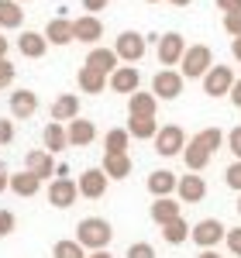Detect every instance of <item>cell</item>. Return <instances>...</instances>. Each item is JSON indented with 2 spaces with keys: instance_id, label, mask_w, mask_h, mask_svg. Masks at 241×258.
Wrapping results in <instances>:
<instances>
[{
  "instance_id": "cell-10",
  "label": "cell",
  "mask_w": 241,
  "mask_h": 258,
  "mask_svg": "<svg viewBox=\"0 0 241 258\" xmlns=\"http://www.w3.org/2000/svg\"><path fill=\"white\" fill-rule=\"evenodd\" d=\"M107 86L114 90V93H135V90H141V73L135 69V66H117L110 76H107Z\"/></svg>"
},
{
  "instance_id": "cell-50",
  "label": "cell",
  "mask_w": 241,
  "mask_h": 258,
  "mask_svg": "<svg viewBox=\"0 0 241 258\" xmlns=\"http://www.w3.org/2000/svg\"><path fill=\"white\" fill-rule=\"evenodd\" d=\"M7 48H11V41H7V38H4V35H0V59L7 55Z\"/></svg>"
},
{
  "instance_id": "cell-26",
  "label": "cell",
  "mask_w": 241,
  "mask_h": 258,
  "mask_svg": "<svg viewBox=\"0 0 241 258\" xmlns=\"http://www.w3.org/2000/svg\"><path fill=\"white\" fill-rule=\"evenodd\" d=\"M117 62H120V59H117V52H114V48H103V45H93V52L86 55V66L100 69V73H107V76L117 69Z\"/></svg>"
},
{
  "instance_id": "cell-20",
  "label": "cell",
  "mask_w": 241,
  "mask_h": 258,
  "mask_svg": "<svg viewBox=\"0 0 241 258\" xmlns=\"http://www.w3.org/2000/svg\"><path fill=\"white\" fill-rule=\"evenodd\" d=\"M41 189V179L35 176V172H11V193L14 197H21V200H31L35 193Z\"/></svg>"
},
{
  "instance_id": "cell-24",
  "label": "cell",
  "mask_w": 241,
  "mask_h": 258,
  "mask_svg": "<svg viewBox=\"0 0 241 258\" xmlns=\"http://www.w3.org/2000/svg\"><path fill=\"white\" fill-rule=\"evenodd\" d=\"M210 159H214V155H210L207 148H200L193 138L186 141V148H183V162H186V169H190V172H203V169L210 165Z\"/></svg>"
},
{
  "instance_id": "cell-37",
  "label": "cell",
  "mask_w": 241,
  "mask_h": 258,
  "mask_svg": "<svg viewBox=\"0 0 241 258\" xmlns=\"http://www.w3.org/2000/svg\"><path fill=\"white\" fill-rule=\"evenodd\" d=\"M224 244H227V251L234 258H241V227H231V231L224 234Z\"/></svg>"
},
{
  "instance_id": "cell-2",
  "label": "cell",
  "mask_w": 241,
  "mask_h": 258,
  "mask_svg": "<svg viewBox=\"0 0 241 258\" xmlns=\"http://www.w3.org/2000/svg\"><path fill=\"white\" fill-rule=\"evenodd\" d=\"M210 66H214L210 45H186V52H183V59H179V73L186 80H203Z\"/></svg>"
},
{
  "instance_id": "cell-8",
  "label": "cell",
  "mask_w": 241,
  "mask_h": 258,
  "mask_svg": "<svg viewBox=\"0 0 241 258\" xmlns=\"http://www.w3.org/2000/svg\"><path fill=\"white\" fill-rule=\"evenodd\" d=\"M76 197H80L76 179H69V176L52 179V186H48V203H52V207L66 210V207H73V203H76Z\"/></svg>"
},
{
  "instance_id": "cell-35",
  "label": "cell",
  "mask_w": 241,
  "mask_h": 258,
  "mask_svg": "<svg viewBox=\"0 0 241 258\" xmlns=\"http://www.w3.org/2000/svg\"><path fill=\"white\" fill-rule=\"evenodd\" d=\"M224 182H227L234 193H241V159H234L227 169H224Z\"/></svg>"
},
{
  "instance_id": "cell-42",
  "label": "cell",
  "mask_w": 241,
  "mask_h": 258,
  "mask_svg": "<svg viewBox=\"0 0 241 258\" xmlns=\"http://www.w3.org/2000/svg\"><path fill=\"white\" fill-rule=\"evenodd\" d=\"M227 145H231L234 159H241V127H231V135H227Z\"/></svg>"
},
{
  "instance_id": "cell-29",
  "label": "cell",
  "mask_w": 241,
  "mask_h": 258,
  "mask_svg": "<svg viewBox=\"0 0 241 258\" xmlns=\"http://www.w3.org/2000/svg\"><path fill=\"white\" fill-rule=\"evenodd\" d=\"M100 169H103L110 179H128L135 165H131V155L124 152V155H103V165H100Z\"/></svg>"
},
{
  "instance_id": "cell-21",
  "label": "cell",
  "mask_w": 241,
  "mask_h": 258,
  "mask_svg": "<svg viewBox=\"0 0 241 258\" xmlns=\"http://www.w3.org/2000/svg\"><path fill=\"white\" fill-rule=\"evenodd\" d=\"M41 145H45V152H62V148H69V135H66V127H62V120H48L45 124V131H41Z\"/></svg>"
},
{
  "instance_id": "cell-51",
  "label": "cell",
  "mask_w": 241,
  "mask_h": 258,
  "mask_svg": "<svg viewBox=\"0 0 241 258\" xmlns=\"http://www.w3.org/2000/svg\"><path fill=\"white\" fill-rule=\"evenodd\" d=\"M165 4H172V7H190L193 0H165Z\"/></svg>"
},
{
  "instance_id": "cell-1",
  "label": "cell",
  "mask_w": 241,
  "mask_h": 258,
  "mask_svg": "<svg viewBox=\"0 0 241 258\" xmlns=\"http://www.w3.org/2000/svg\"><path fill=\"white\" fill-rule=\"evenodd\" d=\"M76 241H80L86 251L107 248L114 241V227H110V220H103V217H83L76 224Z\"/></svg>"
},
{
  "instance_id": "cell-22",
  "label": "cell",
  "mask_w": 241,
  "mask_h": 258,
  "mask_svg": "<svg viewBox=\"0 0 241 258\" xmlns=\"http://www.w3.org/2000/svg\"><path fill=\"white\" fill-rule=\"evenodd\" d=\"M176 172H169V169H155L152 176H148V193L152 197H172L176 193Z\"/></svg>"
},
{
  "instance_id": "cell-34",
  "label": "cell",
  "mask_w": 241,
  "mask_h": 258,
  "mask_svg": "<svg viewBox=\"0 0 241 258\" xmlns=\"http://www.w3.org/2000/svg\"><path fill=\"white\" fill-rule=\"evenodd\" d=\"M52 258H86V248H83L76 238H73V241H55Z\"/></svg>"
},
{
  "instance_id": "cell-45",
  "label": "cell",
  "mask_w": 241,
  "mask_h": 258,
  "mask_svg": "<svg viewBox=\"0 0 241 258\" xmlns=\"http://www.w3.org/2000/svg\"><path fill=\"white\" fill-rule=\"evenodd\" d=\"M227 97H231V103H234V107H241V76L234 80V86H231V93H227Z\"/></svg>"
},
{
  "instance_id": "cell-41",
  "label": "cell",
  "mask_w": 241,
  "mask_h": 258,
  "mask_svg": "<svg viewBox=\"0 0 241 258\" xmlns=\"http://www.w3.org/2000/svg\"><path fill=\"white\" fill-rule=\"evenodd\" d=\"M14 141V120L0 117V145H11Z\"/></svg>"
},
{
  "instance_id": "cell-32",
  "label": "cell",
  "mask_w": 241,
  "mask_h": 258,
  "mask_svg": "<svg viewBox=\"0 0 241 258\" xmlns=\"http://www.w3.org/2000/svg\"><path fill=\"white\" fill-rule=\"evenodd\" d=\"M162 238L169 241V244H183V241H190V224H186L183 217L162 224Z\"/></svg>"
},
{
  "instance_id": "cell-14",
  "label": "cell",
  "mask_w": 241,
  "mask_h": 258,
  "mask_svg": "<svg viewBox=\"0 0 241 258\" xmlns=\"http://www.w3.org/2000/svg\"><path fill=\"white\" fill-rule=\"evenodd\" d=\"M66 135H69V148H86L90 141L97 138V124L86 117H73L69 127H66Z\"/></svg>"
},
{
  "instance_id": "cell-27",
  "label": "cell",
  "mask_w": 241,
  "mask_h": 258,
  "mask_svg": "<svg viewBox=\"0 0 241 258\" xmlns=\"http://www.w3.org/2000/svg\"><path fill=\"white\" fill-rule=\"evenodd\" d=\"M80 117V97L76 93H62V97H55V103H52V120H69Z\"/></svg>"
},
{
  "instance_id": "cell-33",
  "label": "cell",
  "mask_w": 241,
  "mask_h": 258,
  "mask_svg": "<svg viewBox=\"0 0 241 258\" xmlns=\"http://www.w3.org/2000/svg\"><path fill=\"white\" fill-rule=\"evenodd\" d=\"M224 138H227V135H224L221 127H203V131H197V135H193V141H197L200 148H207L210 155H214V152L224 145Z\"/></svg>"
},
{
  "instance_id": "cell-17",
  "label": "cell",
  "mask_w": 241,
  "mask_h": 258,
  "mask_svg": "<svg viewBox=\"0 0 241 258\" xmlns=\"http://www.w3.org/2000/svg\"><path fill=\"white\" fill-rule=\"evenodd\" d=\"M76 83H80L83 93L97 97V93L107 90V73H100V69H93V66H86V62H83V69L76 73Z\"/></svg>"
},
{
  "instance_id": "cell-12",
  "label": "cell",
  "mask_w": 241,
  "mask_h": 258,
  "mask_svg": "<svg viewBox=\"0 0 241 258\" xmlns=\"http://www.w3.org/2000/svg\"><path fill=\"white\" fill-rule=\"evenodd\" d=\"M107 182H110V176H107L103 169H86V172L76 179L80 197H86V200H100L103 193H107Z\"/></svg>"
},
{
  "instance_id": "cell-9",
  "label": "cell",
  "mask_w": 241,
  "mask_h": 258,
  "mask_svg": "<svg viewBox=\"0 0 241 258\" xmlns=\"http://www.w3.org/2000/svg\"><path fill=\"white\" fill-rule=\"evenodd\" d=\"M159 62L169 69V66H179V59H183V52H186V38H183L179 31H169V35H162L159 38Z\"/></svg>"
},
{
  "instance_id": "cell-4",
  "label": "cell",
  "mask_w": 241,
  "mask_h": 258,
  "mask_svg": "<svg viewBox=\"0 0 241 258\" xmlns=\"http://www.w3.org/2000/svg\"><path fill=\"white\" fill-rule=\"evenodd\" d=\"M234 80H238V76H234V69H231V66H210V69H207V76H203V93H207V97H227V93H231V86H234Z\"/></svg>"
},
{
  "instance_id": "cell-40",
  "label": "cell",
  "mask_w": 241,
  "mask_h": 258,
  "mask_svg": "<svg viewBox=\"0 0 241 258\" xmlns=\"http://www.w3.org/2000/svg\"><path fill=\"white\" fill-rule=\"evenodd\" d=\"M128 258H155V248H152L148 241H135V244L128 248Z\"/></svg>"
},
{
  "instance_id": "cell-53",
  "label": "cell",
  "mask_w": 241,
  "mask_h": 258,
  "mask_svg": "<svg viewBox=\"0 0 241 258\" xmlns=\"http://www.w3.org/2000/svg\"><path fill=\"white\" fill-rule=\"evenodd\" d=\"M145 4H159V0H145Z\"/></svg>"
},
{
  "instance_id": "cell-31",
  "label": "cell",
  "mask_w": 241,
  "mask_h": 258,
  "mask_svg": "<svg viewBox=\"0 0 241 258\" xmlns=\"http://www.w3.org/2000/svg\"><path fill=\"white\" fill-rule=\"evenodd\" d=\"M128 135L138 141H148L159 135V124H155V117H131L128 120Z\"/></svg>"
},
{
  "instance_id": "cell-39",
  "label": "cell",
  "mask_w": 241,
  "mask_h": 258,
  "mask_svg": "<svg viewBox=\"0 0 241 258\" xmlns=\"http://www.w3.org/2000/svg\"><path fill=\"white\" fill-rule=\"evenodd\" d=\"M14 227H18V217H14L11 210H0V238H11Z\"/></svg>"
},
{
  "instance_id": "cell-30",
  "label": "cell",
  "mask_w": 241,
  "mask_h": 258,
  "mask_svg": "<svg viewBox=\"0 0 241 258\" xmlns=\"http://www.w3.org/2000/svg\"><path fill=\"white\" fill-rule=\"evenodd\" d=\"M128 145H131L128 127H110V131H107V138H103V155H124V152H128Z\"/></svg>"
},
{
  "instance_id": "cell-28",
  "label": "cell",
  "mask_w": 241,
  "mask_h": 258,
  "mask_svg": "<svg viewBox=\"0 0 241 258\" xmlns=\"http://www.w3.org/2000/svg\"><path fill=\"white\" fill-rule=\"evenodd\" d=\"M24 24V11L18 0H0V31H14Z\"/></svg>"
},
{
  "instance_id": "cell-47",
  "label": "cell",
  "mask_w": 241,
  "mask_h": 258,
  "mask_svg": "<svg viewBox=\"0 0 241 258\" xmlns=\"http://www.w3.org/2000/svg\"><path fill=\"white\" fill-rule=\"evenodd\" d=\"M231 55H234V62H241V35L231 38Z\"/></svg>"
},
{
  "instance_id": "cell-54",
  "label": "cell",
  "mask_w": 241,
  "mask_h": 258,
  "mask_svg": "<svg viewBox=\"0 0 241 258\" xmlns=\"http://www.w3.org/2000/svg\"><path fill=\"white\" fill-rule=\"evenodd\" d=\"M18 4H24V0H18Z\"/></svg>"
},
{
  "instance_id": "cell-7",
  "label": "cell",
  "mask_w": 241,
  "mask_h": 258,
  "mask_svg": "<svg viewBox=\"0 0 241 258\" xmlns=\"http://www.w3.org/2000/svg\"><path fill=\"white\" fill-rule=\"evenodd\" d=\"M183 83H186L183 73H176V69H159L152 76V93L159 100H176L183 93Z\"/></svg>"
},
{
  "instance_id": "cell-48",
  "label": "cell",
  "mask_w": 241,
  "mask_h": 258,
  "mask_svg": "<svg viewBox=\"0 0 241 258\" xmlns=\"http://www.w3.org/2000/svg\"><path fill=\"white\" fill-rule=\"evenodd\" d=\"M197 258H221V255H217L214 248H200V255H197Z\"/></svg>"
},
{
  "instance_id": "cell-6",
  "label": "cell",
  "mask_w": 241,
  "mask_h": 258,
  "mask_svg": "<svg viewBox=\"0 0 241 258\" xmlns=\"http://www.w3.org/2000/svg\"><path fill=\"white\" fill-rule=\"evenodd\" d=\"M145 48H148V41L138 31H120L117 41H114V52H117L120 62H141L145 59Z\"/></svg>"
},
{
  "instance_id": "cell-16",
  "label": "cell",
  "mask_w": 241,
  "mask_h": 258,
  "mask_svg": "<svg viewBox=\"0 0 241 258\" xmlns=\"http://www.w3.org/2000/svg\"><path fill=\"white\" fill-rule=\"evenodd\" d=\"M35 110H38V93L35 90H14L11 93V117L28 120Z\"/></svg>"
},
{
  "instance_id": "cell-25",
  "label": "cell",
  "mask_w": 241,
  "mask_h": 258,
  "mask_svg": "<svg viewBox=\"0 0 241 258\" xmlns=\"http://www.w3.org/2000/svg\"><path fill=\"white\" fill-rule=\"evenodd\" d=\"M18 48H21V55H28V59H41L48 52V38L38 35V31H24L18 38Z\"/></svg>"
},
{
  "instance_id": "cell-19",
  "label": "cell",
  "mask_w": 241,
  "mask_h": 258,
  "mask_svg": "<svg viewBox=\"0 0 241 258\" xmlns=\"http://www.w3.org/2000/svg\"><path fill=\"white\" fill-rule=\"evenodd\" d=\"M148 217L155 220V224H169V220L183 217V203H176L172 197H155V203H152V210H148Z\"/></svg>"
},
{
  "instance_id": "cell-36",
  "label": "cell",
  "mask_w": 241,
  "mask_h": 258,
  "mask_svg": "<svg viewBox=\"0 0 241 258\" xmlns=\"http://www.w3.org/2000/svg\"><path fill=\"white\" fill-rule=\"evenodd\" d=\"M14 76H18V69H14V62L7 59V55H4V59H0V90H7V86L14 83Z\"/></svg>"
},
{
  "instance_id": "cell-46",
  "label": "cell",
  "mask_w": 241,
  "mask_h": 258,
  "mask_svg": "<svg viewBox=\"0 0 241 258\" xmlns=\"http://www.w3.org/2000/svg\"><path fill=\"white\" fill-rule=\"evenodd\" d=\"M4 189H11V172H7V165L0 162V193H4Z\"/></svg>"
},
{
  "instance_id": "cell-52",
  "label": "cell",
  "mask_w": 241,
  "mask_h": 258,
  "mask_svg": "<svg viewBox=\"0 0 241 258\" xmlns=\"http://www.w3.org/2000/svg\"><path fill=\"white\" fill-rule=\"evenodd\" d=\"M238 214H241V193H238Z\"/></svg>"
},
{
  "instance_id": "cell-43",
  "label": "cell",
  "mask_w": 241,
  "mask_h": 258,
  "mask_svg": "<svg viewBox=\"0 0 241 258\" xmlns=\"http://www.w3.org/2000/svg\"><path fill=\"white\" fill-rule=\"evenodd\" d=\"M110 0H83V11H90V14H97V11H103Z\"/></svg>"
},
{
  "instance_id": "cell-49",
  "label": "cell",
  "mask_w": 241,
  "mask_h": 258,
  "mask_svg": "<svg viewBox=\"0 0 241 258\" xmlns=\"http://www.w3.org/2000/svg\"><path fill=\"white\" fill-rule=\"evenodd\" d=\"M86 258H110V251H107V248H97V251H90Z\"/></svg>"
},
{
  "instance_id": "cell-5",
  "label": "cell",
  "mask_w": 241,
  "mask_h": 258,
  "mask_svg": "<svg viewBox=\"0 0 241 258\" xmlns=\"http://www.w3.org/2000/svg\"><path fill=\"white\" fill-rule=\"evenodd\" d=\"M224 234H227V227L217 217H207V220L190 227V238H193V244H200V248H217L224 241Z\"/></svg>"
},
{
  "instance_id": "cell-44",
  "label": "cell",
  "mask_w": 241,
  "mask_h": 258,
  "mask_svg": "<svg viewBox=\"0 0 241 258\" xmlns=\"http://www.w3.org/2000/svg\"><path fill=\"white\" fill-rule=\"evenodd\" d=\"M217 7L224 14H231V11H241V0H217Z\"/></svg>"
},
{
  "instance_id": "cell-23",
  "label": "cell",
  "mask_w": 241,
  "mask_h": 258,
  "mask_svg": "<svg viewBox=\"0 0 241 258\" xmlns=\"http://www.w3.org/2000/svg\"><path fill=\"white\" fill-rule=\"evenodd\" d=\"M45 38H48V45H69V41H76L73 38V21L69 18H52L48 21V28H45Z\"/></svg>"
},
{
  "instance_id": "cell-3",
  "label": "cell",
  "mask_w": 241,
  "mask_h": 258,
  "mask_svg": "<svg viewBox=\"0 0 241 258\" xmlns=\"http://www.w3.org/2000/svg\"><path fill=\"white\" fill-rule=\"evenodd\" d=\"M152 141H155V152L162 159H172V155H183V148H186V131L179 124H165V127H159V135Z\"/></svg>"
},
{
  "instance_id": "cell-15",
  "label": "cell",
  "mask_w": 241,
  "mask_h": 258,
  "mask_svg": "<svg viewBox=\"0 0 241 258\" xmlns=\"http://www.w3.org/2000/svg\"><path fill=\"white\" fill-rule=\"evenodd\" d=\"M176 193H179V203H200V200L207 197V182H203V176L190 172V176H179Z\"/></svg>"
},
{
  "instance_id": "cell-38",
  "label": "cell",
  "mask_w": 241,
  "mask_h": 258,
  "mask_svg": "<svg viewBox=\"0 0 241 258\" xmlns=\"http://www.w3.org/2000/svg\"><path fill=\"white\" fill-rule=\"evenodd\" d=\"M224 31H227L231 38H238V35H241V11H231V14H224Z\"/></svg>"
},
{
  "instance_id": "cell-11",
  "label": "cell",
  "mask_w": 241,
  "mask_h": 258,
  "mask_svg": "<svg viewBox=\"0 0 241 258\" xmlns=\"http://www.w3.org/2000/svg\"><path fill=\"white\" fill-rule=\"evenodd\" d=\"M73 38L83 41V45H97L103 38V21L97 14H83V18L73 21Z\"/></svg>"
},
{
  "instance_id": "cell-18",
  "label": "cell",
  "mask_w": 241,
  "mask_h": 258,
  "mask_svg": "<svg viewBox=\"0 0 241 258\" xmlns=\"http://www.w3.org/2000/svg\"><path fill=\"white\" fill-rule=\"evenodd\" d=\"M155 110H159V97H155V93L135 90V93L128 97V114H131V117H155Z\"/></svg>"
},
{
  "instance_id": "cell-13",
  "label": "cell",
  "mask_w": 241,
  "mask_h": 258,
  "mask_svg": "<svg viewBox=\"0 0 241 258\" xmlns=\"http://www.w3.org/2000/svg\"><path fill=\"white\" fill-rule=\"evenodd\" d=\"M24 169H28V172H35V176L45 182V179H52V172H55V155H52V152H45V148H35V152H28V155H24Z\"/></svg>"
}]
</instances>
